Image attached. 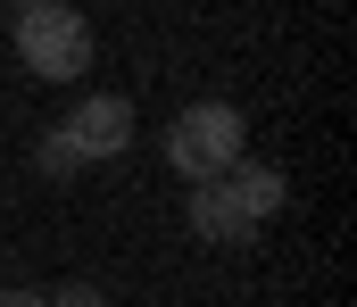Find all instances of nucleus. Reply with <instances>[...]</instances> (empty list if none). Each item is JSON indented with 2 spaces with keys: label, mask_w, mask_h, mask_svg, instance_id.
Segmentation results:
<instances>
[{
  "label": "nucleus",
  "mask_w": 357,
  "mask_h": 307,
  "mask_svg": "<svg viewBox=\"0 0 357 307\" xmlns=\"http://www.w3.org/2000/svg\"><path fill=\"white\" fill-rule=\"evenodd\" d=\"M241 158H250V125H241L233 100H191L167 125V166L183 183H225Z\"/></svg>",
  "instance_id": "f257e3e1"
},
{
  "label": "nucleus",
  "mask_w": 357,
  "mask_h": 307,
  "mask_svg": "<svg viewBox=\"0 0 357 307\" xmlns=\"http://www.w3.org/2000/svg\"><path fill=\"white\" fill-rule=\"evenodd\" d=\"M8 42H17V67L42 75V84H84L91 75V25H84V8H67V0L17 8Z\"/></svg>",
  "instance_id": "f03ea898"
},
{
  "label": "nucleus",
  "mask_w": 357,
  "mask_h": 307,
  "mask_svg": "<svg viewBox=\"0 0 357 307\" xmlns=\"http://www.w3.org/2000/svg\"><path fill=\"white\" fill-rule=\"evenodd\" d=\"M133 125H142V116H133L125 92H84V100L59 116V133H67V150H75L84 166L91 158H125V150H133Z\"/></svg>",
  "instance_id": "7ed1b4c3"
},
{
  "label": "nucleus",
  "mask_w": 357,
  "mask_h": 307,
  "mask_svg": "<svg viewBox=\"0 0 357 307\" xmlns=\"http://www.w3.org/2000/svg\"><path fill=\"white\" fill-rule=\"evenodd\" d=\"M191 233H199V241H216V249L258 241V224L233 207V191H225V183H191Z\"/></svg>",
  "instance_id": "20e7f679"
},
{
  "label": "nucleus",
  "mask_w": 357,
  "mask_h": 307,
  "mask_svg": "<svg viewBox=\"0 0 357 307\" xmlns=\"http://www.w3.org/2000/svg\"><path fill=\"white\" fill-rule=\"evenodd\" d=\"M225 191H233V207H241L250 224H274V216H282V200H291V183L274 175L266 158H241V166L225 175Z\"/></svg>",
  "instance_id": "39448f33"
},
{
  "label": "nucleus",
  "mask_w": 357,
  "mask_h": 307,
  "mask_svg": "<svg viewBox=\"0 0 357 307\" xmlns=\"http://www.w3.org/2000/svg\"><path fill=\"white\" fill-rule=\"evenodd\" d=\"M33 166H42V175H50V183H67V175H84V158H75V150H67V133H59V125H50V133H42V141H33Z\"/></svg>",
  "instance_id": "423d86ee"
},
{
  "label": "nucleus",
  "mask_w": 357,
  "mask_h": 307,
  "mask_svg": "<svg viewBox=\"0 0 357 307\" xmlns=\"http://www.w3.org/2000/svg\"><path fill=\"white\" fill-rule=\"evenodd\" d=\"M42 307H116L100 283H59V291H42Z\"/></svg>",
  "instance_id": "0eeeda50"
},
{
  "label": "nucleus",
  "mask_w": 357,
  "mask_h": 307,
  "mask_svg": "<svg viewBox=\"0 0 357 307\" xmlns=\"http://www.w3.org/2000/svg\"><path fill=\"white\" fill-rule=\"evenodd\" d=\"M0 307H42V291H0Z\"/></svg>",
  "instance_id": "6e6552de"
},
{
  "label": "nucleus",
  "mask_w": 357,
  "mask_h": 307,
  "mask_svg": "<svg viewBox=\"0 0 357 307\" xmlns=\"http://www.w3.org/2000/svg\"><path fill=\"white\" fill-rule=\"evenodd\" d=\"M17 8H50V0H17Z\"/></svg>",
  "instance_id": "1a4fd4ad"
}]
</instances>
